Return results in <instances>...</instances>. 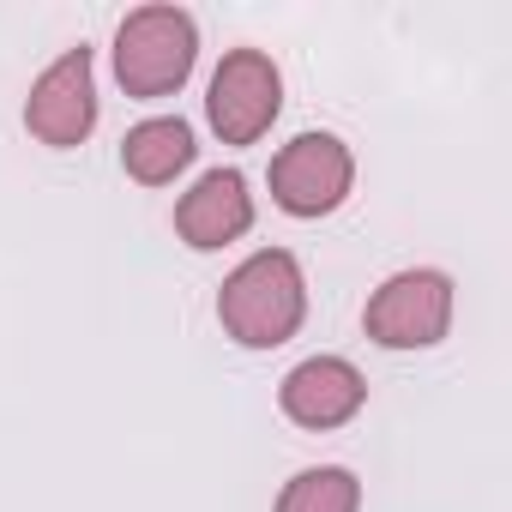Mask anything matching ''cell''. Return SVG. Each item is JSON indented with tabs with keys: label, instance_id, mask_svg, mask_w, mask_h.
<instances>
[{
	"label": "cell",
	"instance_id": "2",
	"mask_svg": "<svg viewBox=\"0 0 512 512\" xmlns=\"http://www.w3.org/2000/svg\"><path fill=\"white\" fill-rule=\"evenodd\" d=\"M199 61V25L187 7H169V0H151V7H133L115 31V79L127 97H169L193 79Z\"/></svg>",
	"mask_w": 512,
	"mask_h": 512
},
{
	"label": "cell",
	"instance_id": "9",
	"mask_svg": "<svg viewBox=\"0 0 512 512\" xmlns=\"http://www.w3.org/2000/svg\"><path fill=\"white\" fill-rule=\"evenodd\" d=\"M193 127L181 115H151L139 127H127L121 139V169L139 181V187H169L187 163H193Z\"/></svg>",
	"mask_w": 512,
	"mask_h": 512
},
{
	"label": "cell",
	"instance_id": "3",
	"mask_svg": "<svg viewBox=\"0 0 512 512\" xmlns=\"http://www.w3.org/2000/svg\"><path fill=\"white\" fill-rule=\"evenodd\" d=\"M284 109V73L266 49H229L211 73L205 115L223 145H260Z\"/></svg>",
	"mask_w": 512,
	"mask_h": 512
},
{
	"label": "cell",
	"instance_id": "10",
	"mask_svg": "<svg viewBox=\"0 0 512 512\" xmlns=\"http://www.w3.org/2000/svg\"><path fill=\"white\" fill-rule=\"evenodd\" d=\"M278 512H362V482L344 464H314L296 470L278 494Z\"/></svg>",
	"mask_w": 512,
	"mask_h": 512
},
{
	"label": "cell",
	"instance_id": "8",
	"mask_svg": "<svg viewBox=\"0 0 512 512\" xmlns=\"http://www.w3.org/2000/svg\"><path fill=\"white\" fill-rule=\"evenodd\" d=\"M253 229V193H247V175L241 169H211L199 175L181 199H175V235L193 247V253H211V247H229Z\"/></svg>",
	"mask_w": 512,
	"mask_h": 512
},
{
	"label": "cell",
	"instance_id": "7",
	"mask_svg": "<svg viewBox=\"0 0 512 512\" xmlns=\"http://www.w3.org/2000/svg\"><path fill=\"white\" fill-rule=\"evenodd\" d=\"M362 404H368V380H362L356 362H344V356H308V362H296V368L284 374V386H278V410H284L296 428H314V434L344 428Z\"/></svg>",
	"mask_w": 512,
	"mask_h": 512
},
{
	"label": "cell",
	"instance_id": "5",
	"mask_svg": "<svg viewBox=\"0 0 512 512\" xmlns=\"http://www.w3.org/2000/svg\"><path fill=\"white\" fill-rule=\"evenodd\" d=\"M356 187V157L338 133H296L272 157V199L290 217H326L350 199Z\"/></svg>",
	"mask_w": 512,
	"mask_h": 512
},
{
	"label": "cell",
	"instance_id": "1",
	"mask_svg": "<svg viewBox=\"0 0 512 512\" xmlns=\"http://www.w3.org/2000/svg\"><path fill=\"white\" fill-rule=\"evenodd\" d=\"M217 320L241 350H278L302 332L308 320V278L296 266V253L260 247L223 278L217 290Z\"/></svg>",
	"mask_w": 512,
	"mask_h": 512
},
{
	"label": "cell",
	"instance_id": "6",
	"mask_svg": "<svg viewBox=\"0 0 512 512\" xmlns=\"http://www.w3.org/2000/svg\"><path fill=\"white\" fill-rule=\"evenodd\" d=\"M25 127L49 151H73V145L91 139V127H97V73H91V49L85 43L37 73L31 97H25Z\"/></svg>",
	"mask_w": 512,
	"mask_h": 512
},
{
	"label": "cell",
	"instance_id": "4",
	"mask_svg": "<svg viewBox=\"0 0 512 512\" xmlns=\"http://www.w3.org/2000/svg\"><path fill=\"white\" fill-rule=\"evenodd\" d=\"M446 326H452V278L428 266L386 278L362 308V332L380 350H434Z\"/></svg>",
	"mask_w": 512,
	"mask_h": 512
}]
</instances>
